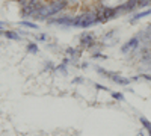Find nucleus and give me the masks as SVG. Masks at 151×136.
<instances>
[{
	"label": "nucleus",
	"mask_w": 151,
	"mask_h": 136,
	"mask_svg": "<svg viewBox=\"0 0 151 136\" xmlns=\"http://www.w3.org/2000/svg\"><path fill=\"white\" fill-rule=\"evenodd\" d=\"M95 11H97V14H98V20L100 21H109V20H112V18H115V17L119 15V12H118L116 8H109V6L103 5L101 2L98 3V6L95 8Z\"/></svg>",
	"instance_id": "nucleus-1"
},
{
	"label": "nucleus",
	"mask_w": 151,
	"mask_h": 136,
	"mask_svg": "<svg viewBox=\"0 0 151 136\" xmlns=\"http://www.w3.org/2000/svg\"><path fill=\"white\" fill-rule=\"evenodd\" d=\"M47 6H48V11H50V15L55 17L56 14H60L62 11H65L68 8V0H52Z\"/></svg>",
	"instance_id": "nucleus-2"
},
{
	"label": "nucleus",
	"mask_w": 151,
	"mask_h": 136,
	"mask_svg": "<svg viewBox=\"0 0 151 136\" xmlns=\"http://www.w3.org/2000/svg\"><path fill=\"white\" fill-rule=\"evenodd\" d=\"M47 23H52V24H62V26H73L74 23V17L73 15H60V17H52L48 18Z\"/></svg>",
	"instance_id": "nucleus-3"
},
{
	"label": "nucleus",
	"mask_w": 151,
	"mask_h": 136,
	"mask_svg": "<svg viewBox=\"0 0 151 136\" xmlns=\"http://www.w3.org/2000/svg\"><path fill=\"white\" fill-rule=\"evenodd\" d=\"M80 44H82V47H85V48L94 47V45H95V38H94V35L88 33V32L82 33V35H80Z\"/></svg>",
	"instance_id": "nucleus-4"
},
{
	"label": "nucleus",
	"mask_w": 151,
	"mask_h": 136,
	"mask_svg": "<svg viewBox=\"0 0 151 136\" xmlns=\"http://www.w3.org/2000/svg\"><path fill=\"white\" fill-rule=\"evenodd\" d=\"M148 15H151V9H145V11H142V12H137V14L133 15V18L130 20V23L133 24V23H136L139 18H144V17H148Z\"/></svg>",
	"instance_id": "nucleus-5"
},
{
	"label": "nucleus",
	"mask_w": 151,
	"mask_h": 136,
	"mask_svg": "<svg viewBox=\"0 0 151 136\" xmlns=\"http://www.w3.org/2000/svg\"><path fill=\"white\" fill-rule=\"evenodd\" d=\"M5 36H8L9 40H20V35L18 33H15V32H9V30H5V33H3Z\"/></svg>",
	"instance_id": "nucleus-6"
},
{
	"label": "nucleus",
	"mask_w": 151,
	"mask_h": 136,
	"mask_svg": "<svg viewBox=\"0 0 151 136\" xmlns=\"http://www.w3.org/2000/svg\"><path fill=\"white\" fill-rule=\"evenodd\" d=\"M151 5V0H137V9H142Z\"/></svg>",
	"instance_id": "nucleus-7"
},
{
	"label": "nucleus",
	"mask_w": 151,
	"mask_h": 136,
	"mask_svg": "<svg viewBox=\"0 0 151 136\" xmlns=\"http://www.w3.org/2000/svg\"><path fill=\"white\" fill-rule=\"evenodd\" d=\"M20 26H26V27H30V29H38V24L30 23V21H20Z\"/></svg>",
	"instance_id": "nucleus-8"
},
{
	"label": "nucleus",
	"mask_w": 151,
	"mask_h": 136,
	"mask_svg": "<svg viewBox=\"0 0 151 136\" xmlns=\"http://www.w3.org/2000/svg\"><path fill=\"white\" fill-rule=\"evenodd\" d=\"M67 53H68L71 58H79V56H80V50H76V48H68Z\"/></svg>",
	"instance_id": "nucleus-9"
},
{
	"label": "nucleus",
	"mask_w": 151,
	"mask_h": 136,
	"mask_svg": "<svg viewBox=\"0 0 151 136\" xmlns=\"http://www.w3.org/2000/svg\"><path fill=\"white\" fill-rule=\"evenodd\" d=\"M141 122H142V126L148 130V132H151V122L147 119V118H144V117H141Z\"/></svg>",
	"instance_id": "nucleus-10"
},
{
	"label": "nucleus",
	"mask_w": 151,
	"mask_h": 136,
	"mask_svg": "<svg viewBox=\"0 0 151 136\" xmlns=\"http://www.w3.org/2000/svg\"><path fill=\"white\" fill-rule=\"evenodd\" d=\"M27 52H29V53H36V52H38V45L33 44V42L27 44Z\"/></svg>",
	"instance_id": "nucleus-11"
},
{
	"label": "nucleus",
	"mask_w": 151,
	"mask_h": 136,
	"mask_svg": "<svg viewBox=\"0 0 151 136\" xmlns=\"http://www.w3.org/2000/svg\"><path fill=\"white\" fill-rule=\"evenodd\" d=\"M110 95L115 98V100H119V101H122L124 100V95L122 94H119V92H110Z\"/></svg>",
	"instance_id": "nucleus-12"
},
{
	"label": "nucleus",
	"mask_w": 151,
	"mask_h": 136,
	"mask_svg": "<svg viewBox=\"0 0 151 136\" xmlns=\"http://www.w3.org/2000/svg\"><path fill=\"white\" fill-rule=\"evenodd\" d=\"M139 77H141V79H145V80H148V82H151V76H150V74H141Z\"/></svg>",
	"instance_id": "nucleus-13"
},
{
	"label": "nucleus",
	"mask_w": 151,
	"mask_h": 136,
	"mask_svg": "<svg viewBox=\"0 0 151 136\" xmlns=\"http://www.w3.org/2000/svg\"><path fill=\"white\" fill-rule=\"evenodd\" d=\"M95 88H97V89H103V91H107V88H106V86H103V85H95Z\"/></svg>",
	"instance_id": "nucleus-14"
},
{
	"label": "nucleus",
	"mask_w": 151,
	"mask_h": 136,
	"mask_svg": "<svg viewBox=\"0 0 151 136\" xmlns=\"http://www.w3.org/2000/svg\"><path fill=\"white\" fill-rule=\"evenodd\" d=\"M58 68H59V70H60L62 73H64V74H67V70H65V64H64V65H59Z\"/></svg>",
	"instance_id": "nucleus-15"
},
{
	"label": "nucleus",
	"mask_w": 151,
	"mask_h": 136,
	"mask_svg": "<svg viewBox=\"0 0 151 136\" xmlns=\"http://www.w3.org/2000/svg\"><path fill=\"white\" fill-rule=\"evenodd\" d=\"M150 136H151V132H150Z\"/></svg>",
	"instance_id": "nucleus-16"
}]
</instances>
